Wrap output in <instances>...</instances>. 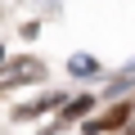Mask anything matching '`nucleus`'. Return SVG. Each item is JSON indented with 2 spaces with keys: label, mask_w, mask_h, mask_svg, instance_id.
Returning <instances> with one entry per match:
<instances>
[{
  "label": "nucleus",
  "mask_w": 135,
  "mask_h": 135,
  "mask_svg": "<svg viewBox=\"0 0 135 135\" xmlns=\"http://www.w3.org/2000/svg\"><path fill=\"white\" fill-rule=\"evenodd\" d=\"M45 77V68L36 63V59H23V63H14L5 77H0V86H18V81H41Z\"/></svg>",
  "instance_id": "1"
},
{
  "label": "nucleus",
  "mask_w": 135,
  "mask_h": 135,
  "mask_svg": "<svg viewBox=\"0 0 135 135\" xmlns=\"http://www.w3.org/2000/svg\"><path fill=\"white\" fill-rule=\"evenodd\" d=\"M126 117H131V108H126V104H117V108H113V113H104L99 122H86V135H99V131H117Z\"/></svg>",
  "instance_id": "2"
},
{
  "label": "nucleus",
  "mask_w": 135,
  "mask_h": 135,
  "mask_svg": "<svg viewBox=\"0 0 135 135\" xmlns=\"http://www.w3.org/2000/svg\"><path fill=\"white\" fill-rule=\"evenodd\" d=\"M86 108H90V99H77V104H68V113H63V117H81Z\"/></svg>",
  "instance_id": "3"
}]
</instances>
